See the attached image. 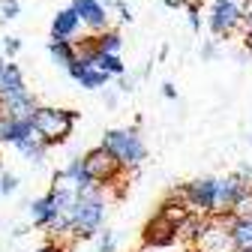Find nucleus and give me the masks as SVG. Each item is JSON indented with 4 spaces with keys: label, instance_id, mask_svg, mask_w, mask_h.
I'll use <instances>...</instances> for the list:
<instances>
[{
    "label": "nucleus",
    "instance_id": "obj_27",
    "mask_svg": "<svg viewBox=\"0 0 252 252\" xmlns=\"http://www.w3.org/2000/svg\"><path fill=\"white\" fill-rule=\"evenodd\" d=\"M96 246H99V252H117V237H114V231L102 228V231L96 234Z\"/></svg>",
    "mask_w": 252,
    "mask_h": 252
},
{
    "label": "nucleus",
    "instance_id": "obj_9",
    "mask_svg": "<svg viewBox=\"0 0 252 252\" xmlns=\"http://www.w3.org/2000/svg\"><path fill=\"white\" fill-rule=\"evenodd\" d=\"M246 183L237 177V174H228V177H216V186H213V213H231L234 201L243 195ZM210 213V216H213Z\"/></svg>",
    "mask_w": 252,
    "mask_h": 252
},
{
    "label": "nucleus",
    "instance_id": "obj_43",
    "mask_svg": "<svg viewBox=\"0 0 252 252\" xmlns=\"http://www.w3.org/2000/svg\"><path fill=\"white\" fill-rule=\"evenodd\" d=\"M0 171H3V159H0Z\"/></svg>",
    "mask_w": 252,
    "mask_h": 252
},
{
    "label": "nucleus",
    "instance_id": "obj_25",
    "mask_svg": "<svg viewBox=\"0 0 252 252\" xmlns=\"http://www.w3.org/2000/svg\"><path fill=\"white\" fill-rule=\"evenodd\" d=\"M72 243H75L72 237H57V240L48 237V240H45L42 246H36L33 252H72Z\"/></svg>",
    "mask_w": 252,
    "mask_h": 252
},
{
    "label": "nucleus",
    "instance_id": "obj_41",
    "mask_svg": "<svg viewBox=\"0 0 252 252\" xmlns=\"http://www.w3.org/2000/svg\"><path fill=\"white\" fill-rule=\"evenodd\" d=\"M99 3H102V6H105V9H108V6H111V3H114V0H99Z\"/></svg>",
    "mask_w": 252,
    "mask_h": 252
},
{
    "label": "nucleus",
    "instance_id": "obj_44",
    "mask_svg": "<svg viewBox=\"0 0 252 252\" xmlns=\"http://www.w3.org/2000/svg\"><path fill=\"white\" fill-rule=\"evenodd\" d=\"M189 252H198V249H192V246H189Z\"/></svg>",
    "mask_w": 252,
    "mask_h": 252
},
{
    "label": "nucleus",
    "instance_id": "obj_28",
    "mask_svg": "<svg viewBox=\"0 0 252 252\" xmlns=\"http://www.w3.org/2000/svg\"><path fill=\"white\" fill-rule=\"evenodd\" d=\"M21 15V3L18 0H0V18L3 21H12Z\"/></svg>",
    "mask_w": 252,
    "mask_h": 252
},
{
    "label": "nucleus",
    "instance_id": "obj_10",
    "mask_svg": "<svg viewBox=\"0 0 252 252\" xmlns=\"http://www.w3.org/2000/svg\"><path fill=\"white\" fill-rule=\"evenodd\" d=\"M69 6L75 9L78 21H81L84 27H90L93 33H99V30L108 27V9L99 3V0H72Z\"/></svg>",
    "mask_w": 252,
    "mask_h": 252
},
{
    "label": "nucleus",
    "instance_id": "obj_21",
    "mask_svg": "<svg viewBox=\"0 0 252 252\" xmlns=\"http://www.w3.org/2000/svg\"><path fill=\"white\" fill-rule=\"evenodd\" d=\"M201 225H204V216H201V213H189L183 222L177 225V243L195 246V240H198V234H201Z\"/></svg>",
    "mask_w": 252,
    "mask_h": 252
},
{
    "label": "nucleus",
    "instance_id": "obj_26",
    "mask_svg": "<svg viewBox=\"0 0 252 252\" xmlns=\"http://www.w3.org/2000/svg\"><path fill=\"white\" fill-rule=\"evenodd\" d=\"M183 9H186V15H189V27L195 30H201V6L195 3V0H183Z\"/></svg>",
    "mask_w": 252,
    "mask_h": 252
},
{
    "label": "nucleus",
    "instance_id": "obj_13",
    "mask_svg": "<svg viewBox=\"0 0 252 252\" xmlns=\"http://www.w3.org/2000/svg\"><path fill=\"white\" fill-rule=\"evenodd\" d=\"M78 30H81V21H78L75 9L66 6V9H60L54 15V21H51V39H69V42H75Z\"/></svg>",
    "mask_w": 252,
    "mask_h": 252
},
{
    "label": "nucleus",
    "instance_id": "obj_42",
    "mask_svg": "<svg viewBox=\"0 0 252 252\" xmlns=\"http://www.w3.org/2000/svg\"><path fill=\"white\" fill-rule=\"evenodd\" d=\"M231 252H246V249H231Z\"/></svg>",
    "mask_w": 252,
    "mask_h": 252
},
{
    "label": "nucleus",
    "instance_id": "obj_37",
    "mask_svg": "<svg viewBox=\"0 0 252 252\" xmlns=\"http://www.w3.org/2000/svg\"><path fill=\"white\" fill-rule=\"evenodd\" d=\"M102 99H105V105H108V108H117V93H111L108 87H105V96H102Z\"/></svg>",
    "mask_w": 252,
    "mask_h": 252
},
{
    "label": "nucleus",
    "instance_id": "obj_7",
    "mask_svg": "<svg viewBox=\"0 0 252 252\" xmlns=\"http://www.w3.org/2000/svg\"><path fill=\"white\" fill-rule=\"evenodd\" d=\"M213 186H216V177H195V180L183 183L177 192L183 195V201L189 204L192 213L210 216L213 213Z\"/></svg>",
    "mask_w": 252,
    "mask_h": 252
},
{
    "label": "nucleus",
    "instance_id": "obj_20",
    "mask_svg": "<svg viewBox=\"0 0 252 252\" xmlns=\"http://www.w3.org/2000/svg\"><path fill=\"white\" fill-rule=\"evenodd\" d=\"M90 42H93V48H96L99 54H120V48H123V36L117 33V30H111V27L93 33Z\"/></svg>",
    "mask_w": 252,
    "mask_h": 252
},
{
    "label": "nucleus",
    "instance_id": "obj_31",
    "mask_svg": "<svg viewBox=\"0 0 252 252\" xmlns=\"http://www.w3.org/2000/svg\"><path fill=\"white\" fill-rule=\"evenodd\" d=\"M111 6L117 9V18H120V24H129V21H132V9H129V6H126V3H123V0H114V3H111Z\"/></svg>",
    "mask_w": 252,
    "mask_h": 252
},
{
    "label": "nucleus",
    "instance_id": "obj_22",
    "mask_svg": "<svg viewBox=\"0 0 252 252\" xmlns=\"http://www.w3.org/2000/svg\"><path fill=\"white\" fill-rule=\"evenodd\" d=\"M48 54H51V60L57 63V66L66 69L69 63L75 60V42H69V39H51L48 42Z\"/></svg>",
    "mask_w": 252,
    "mask_h": 252
},
{
    "label": "nucleus",
    "instance_id": "obj_6",
    "mask_svg": "<svg viewBox=\"0 0 252 252\" xmlns=\"http://www.w3.org/2000/svg\"><path fill=\"white\" fill-rule=\"evenodd\" d=\"M243 12L246 9L231 3V0H213V6L207 12V30L216 39L231 36V33H237V30L243 27Z\"/></svg>",
    "mask_w": 252,
    "mask_h": 252
},
{
    "label": "nucleus",
    "instance_id": "obj_29",
    "mask_svg": "<svg viewBox=\"0 0 252 252\" xmlns=\"http://www.w3.org/2000/svg\"><path fill=\"white\" fill-rule=\"evenodd\" d=\"M0 192H3V195L18 192V177L9 174V171H0Z\"/></svg>",
    "mask_w": 252,
    "mask_h": 252
},
{
    "label": "nucleus",
    "instance_id": "obj_38",
    "mask_svg": "<svg viewBox=\"0 0 252 252\" xmlns=\"http://www.w3.org/2000/svg\"><path fill=\"white\" fill-rule=\"evenodd\" d=\"M243 48H246L249 57H252V30H243Z\"/></svg>",
    "mask_w": 252,
    "mask_h": 252
},
{
    "label": "nucleus",
    "instance_id": "obj_11",
    "mask_svg": "<svg viewBox=\"0 0 252 252\" xmlns=\"http://www.w3.org/2000/svg\"><path fill=\"white\" fill-rule=\"evenodd\" d=\"M54 183H63V186H69L75 189V192H84V189H90V177L84 174V165H81V156H75V159H69L63 168L54 171Z\"/></svg>",
    "mask_w": 252,
    "mask_h": 252
},
{
    "label": "nucleus",
    "instance_id": "obj_4",
    "mask_svg": "<svg viewBox=\"0 0 252 252\" xmlns=\"http://www.w3.org/2000/svg\"><path fill=\"white\" fill-rule=\"evenodd\" d=\"M81 165H84V174L90 177V183H93V186H102V189L120 183L123 174H126V168L114 159V153L105 150L102 144L90 147V150L81 156Z\"/></svg>",
    "mask_w": 252,
    "mask_h": 252
},
{
    "label": "nucleus",
    "instance_id": "obj_5",
    "mask_svg": "<svg viewBox=\"0 0 252 252\" xmlns=\"http://www.w3.org/2000/svg\"><path fill=\"white\" fill-rule=\"evenodd\" d=\"M231 219H234L231 213L204 216L201 234H198V240H195L192 249H198V252H231V234H228Z\"/></svg>",
    "mask_w": 252,
    "mask_h": 252
},
{
    "label": "nucleus",
    "instance_id": "obj_32",
    "mask_svg": "<svg viewBox=\"0 0 252 252\" xmlns=\"http://www.w3.org/2000/svg\"><path fill=\"white\" fill-rule=\"evenodd\" d=\"M135 84H138V75H120V93H132L135 90Z\"/></svg>",
    "mask_w": 252,
    "mask_h": 252
},
{
    "label": "nucleus",
    "instance_id": "obj_15",
    "mask_svg": "<svg viewBox=\"0 0 252 252\" xmlns=\"http://www.w3.org/2000/svg\"><path fill=\"white\" fill-rule=\"evenodd\" d=\"M36 105H39V99H36V93H30V90L12 93V96H0V108L9 117H30Z\"/></svg>",
    "mask_w": 252,
    "mask_h": 252
},
{
    "label": "nucleus",
    "instance_id": "obj_40",
    "mask_svg": "<svg viewBox=\"0 0 252 252\" xmlns=\"http://www.w3.org/2000/svg\"><path fill=\"white\" fill-rule=\"evenodd\" d=\"M24 234H27V228H24V225H18V228L12 231V237H24Z\"/></svg>",
    "mask_w": 252,
    "mask_h": 252
},
{
    "label": "nucleus",
    "instance_id": "obj_23",
    "mask_svg": "<svg viewBox=\"0 0 252 252\" xmlns=\"http://www.w3.org/2000/svg\"><path fill=\"white\" fill-rule=\"evenodd\" d=\"M99 72H105L108 78H120L126 72V63L120 60V54H96V63H93Z\"/></svg>",
    "mask_w": 252,
    "mask_h": 252
},
{
    "label": "nucleus",
    "instance_id": "obj_35",
    "mask_svg": "<svg viewBox=\"0 0 252 252\" xmlns=\"http://www.w3.org/2000/svg\"><path fill=\"white\" fill-rule=\"evenodd\" d=\"M162 96H165V99H177V87H174V81H165V84H162Z\"/></svg>",
    "mask_w": 252,
    "mask_h": 252
},
{
    "label": "nucleus",
    "instance_id": "obj_17",
    "mask_svg": "<svg viewBox=\"0 0 252 252\" xmlns=\"http://www.w3.org/2000/svg\"><path fill=\"white\" fill-rule=\"evenodd\" d=\"M27 207H30V222H33V228L42 231V228L51 222V216H54V195H51V189H48L45 195L33 198Z\"/></svg>",
    "mask_w": 252,
    "mask_h": 252
},
{
    "label": "nucleus",
    "instance_id": "obj_8",
    "mask_svg": "<svg viewBox=\"0 0 252 252\" xmlns=\"http://www.w3.org/2000/svg\"><path fill=\"white\" fill-rule=\"evenodd\" d=\"M141 243L147 249H168V246L177 243V228L168 222V219H162L159 213H153L141 228Z\"/></svg>",
    "mask_w": 252,
    "mask_h": 252
},
{
    "label": "nucleus",
    "instance_id": "obj_2",
    "mask_svg": "<svg viewBox=\"0 0 252 252\" xmlns=\"http://www.w3.org/2000/svg\"><path fill=\"white\" fill-rule=\"evenodd\" d=\"M78 117H81V111H75V108L36 105L33 114H30V123H33V132L45 141V147H57L72 135Z\"/></svg>",
    "mask_w": 252,
    "mask_h": 252
},
{
    "label": "nucleus",
    "instance_id": "obj_33",
    "mask_svg": "<svg viewBox=\"0 0 252 252\" xmlns=\"http://www.w3.org/2000/svg\"><path fill=\"white\" fill-rule=\"evenodd\" d=\"M216 54H219V48H216V42H213V39H207V42L201 45V60H213Z\"/></svg>",
    "mask_w": 252,
    "mask_h": 252
},
{
    "label": "nucleus",
    "instance_id": "obj_19",
    "mask_svg": "<svg viewBox=\"0 0 252 252\" xmlns=\"http://www.w3.org/2000/svg\"><path fill=\"white\" fill-rule=\"evenodd\" d=\"M228 234H231V249H246L252 252V219H231L228 225Z\"/></svg>",
    "mask_w": 252,
    "mask_h": 252
},
{
    "label": "nucleus",
    "instance_id": "obj_12",
    "mask_svg": "<svg viewBox=\"0 0 252 252\" xmlns=\"http://www.w3.org/2000/svg\"><path fill=\"white\" fill-rule=\"evenodd\" d=\"M24 90H27V84H24L18 63L0 57V96H12V93H24Z\"/></svg>",
    "mask_w": 252,
    "mask_h": 252
},
{
    "label": "nucleus",
    "instance_id": "obj_39",
    "mask_svg": "<svg viewBox=\"0 0 252 252\" xmlns=\"http://www.w3.org/2000/svg\"><path fill=\"white\" fill-rule=\"evenodd\" d=\"M168 9H183V0H162Z\"/></svg>",
    "mask_w": 252,
    "mask_h": 252
},
{
    "label": "nucleus",
    "instance_id": "obj_18",
    "mask_svg": "<svg viewBox=\"0 0 252 252\" xmlns=\"http://www.w3.org/2000/svg\"><path fill=\"white\" fill-rule=\"evenodd\" d=\"M27 162H33V165H42L45 162V153H48V147H45V141L36 135V132H30L27 138H21L18 144H12Z\"/></svg>",
    "mask_w": 252,
    "mask_h": 252
},
{
    "label": "nucleus",
    "instance_id": "obj_24",
    "mask_svg": "<svg viewBox=\"0 0 252 252\" xmlns=\"http://www.w3.org/2000/svg\"><path fill=\"white\" fill-rule=\"evenodd\" d=\"M33 132L30 117H9V129H6V144H18L21 138H27Z\"/></svg>",
    "mask_w": 252,
    "mask_h": 252
},
{
    "label": "nucleus",
    "instance_id": "obj_16",
    "mask_svg": "<svg viewBox=\"0 0 252 252\" xmlns=\"http://www.w3.org/2000/svg\"><path fill=\"white\" fill-rule=\"evenodd\" d=\"M156 213H159L162 219H168V222L177 228V225H180V222H183V219L192 213V210H189V204L183 201V195L177 192V189H171V192L159 201V210H156Z\"/></svg>",
    "mask_w": 252,
    "mask_h": 252
},
{
    "label": "nucleus",
    "instance_id": "obj_36",
    "mask_svg": "<svg viewBox=\"0 0 252 252\" xmlns=\"http://www.w3.org/2000/svg\"><path fill=\"white\" fill-rule=\"evenodd\" d=\"M243 30H252V0H249L246 12H243Z\"/></svg>",
    "mask_w": 252,
    "mask_h": 252
},
{
    "label": "nucleus",
    "instance_id": "obj_14",
    "mask_svg": "<svg viewBox=\"0 0 252 252\" xmlns=\"http://www.w3.org/2000/svg\"><path fill=\"white\" fill-rule=\"evenodd\" d=\"M66 72H69V78L75 81V84H81L84 90H99V87H108V75L105 72H99L96 66H81V63H69L66 66Z\"/></svg>",
    "mask_w": 252,
    "mask_h": 252
},
{
    "label": "nucleus",
    "instance_id": "obj_1",
    "mask_svg": "<svg viewBox=\"0 0 252 252\" xmlns=\"http://www.w3.org/2000/svg\"><path fill=\"white\" fill-rule=\"evenodd\" d=\"M105 189L102 186H90L84 192H78L75 207H72V222H69V237L72 240H90L96 237L105 225Z\"/></svg>",
    "mask_w": 252,
    "mask_h": 252
},
{
    "label": "nucleus",
    "instance_id": "obj_34",
    "mask_svg": "<svg viewBox=\"0 0 252 252\" xmlns=\"http://www.w3.org/2000/svg\"><path fill=\"white\" fill-rule=\"evenodd\" d=\"M234 174H237V177H240V180H243V183H246V186H249V183H252V165H240V168H237V171H234Z\"/></svg>",
    "mask_w": 252,
    "mask_h": 252
},
{
    "label": "nucleus",
    "instance_id": "obj_30",
    "mask_svg": "<svg viewBox=\"0 0 252 252\" xmlns=\"http://www.w3.org/2000/svg\"><path fill=\"white\" fill-rule=\"evenodd\" d=\"M18 51H21V39H18V36H6V39H3V57L12 60Z\"/></svg>",
    "mask_w": 252,
    "mask_h": 252
},
{
    "label": "nucleus",
    "instance_id": "obj_3",
    "mask_svg": "<svg viewBox=\"0 0 252 252\" xmlns=\"http://www.w3.org/2000/svg\"><path fill=\"white\" fill-rule=\"evenodd\" d=\"M99 144L114 153V159L126 171H135L147 159V144H144V138L138 132V126H126V129H105V135H102Z\"/></svg>",
    "mask_w": 252,
    "mask_h": 252
}]
</instances>
